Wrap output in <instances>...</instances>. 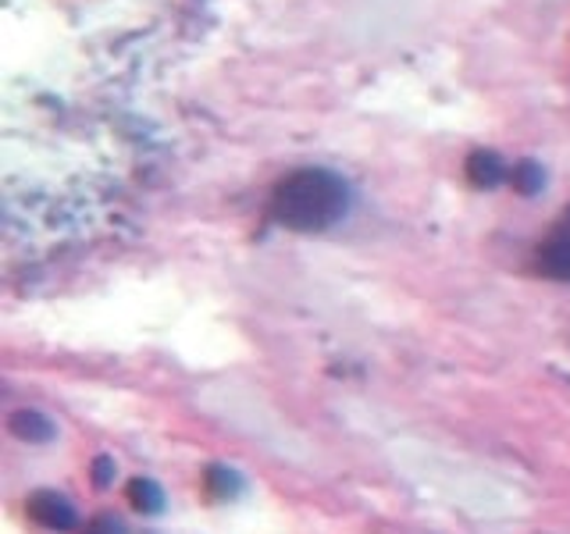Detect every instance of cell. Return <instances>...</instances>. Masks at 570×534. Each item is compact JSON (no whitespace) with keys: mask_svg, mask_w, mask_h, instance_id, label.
<instances>
[{"mask_svg":"<svg viewBox=\"0 0 570 534\" xmlns=\"http://www.w3.org/2000/svg\"><path fill=\"white\" fill-rule=\"evenodd\" d=\"M350 211V185L335 171L299 168L271 193V218L293 232H328Z\"/></svg>","mask_w":570,"mask_h":534,"instance_id":"6da1fadb","label":"cell"},{"mask_svg":"<svg viewBox=\"0 0 570 534\" xmlns=\"http://www.w3.org/2000/svg\"><path fill=\"white\" fill-rule=\"evenodd\" d=\"M25 513L29 521L47 527V531H76L79 527V510L71 507V499L61 496V492H50V488H39V492H33L25 499Z\"/></svg>","mask_w":570,"mask_h":534,"instance_id":"7a4b0ae2","label":"cell"},{"mask_svg":"<svg viewBox=\"0 0 570 534\" xmlns=\"http://www.w3.org/2000/svg\"><path fill=\"white\" fill-rule=\"evenodd\" d=\"M535 268L556 282H570V228H563L560 236H552L549 242H542L535 253Z\"/></svg>","mask_w":570,"mask_h":534,"instance_id":"3957f363","label":"cell"},{"mask_svg":"<svg viewBox=\"0 0 570 534\" xmlns=\"http://www.w3.org/2000/svg\"><path fill=\"white\" fill-rule=\"evenodd\" d=\"M8 431L14 439H22L29 445H43V442H54L57 439V424L50 421L47 413H39V410H14L8 417Z\"/></svg>","mask_w":570,"mask_h":534,"instance_id":"277c9868","label":"cell"},{"mask_svg":"<svg viewBox=\"0 0 570 534\" xmlns=\"http://www.w3.org/2000/svg\"><path fill=\"white\" fill-rule=\"evenodd\" d=\"M510 171L513 168H506V161L495 150H475L467 157V179L475 182L478 190H495L499 182L510 179Z\"/></svg>","mask_w":570,"mask_h":534,"instance_id":"5b68a950","label":"cell"},{"mask_svg":"<svg viewBox=\"0 0 570 534\" xmlns=\"http://www.w3.org/2000/svg\"><path fill=\"white\" fill-rule=\"evenodd\" d=\"M204 488H207V496L210 499H218V502H232L242 496V488H247V481H242V474L232 470V467H225V464H214L207 467L204 474Z\"/></svg>","mask_w":570,"mask_h":534,"instance_id":"8992f818","label":"cell"},{"mask_svg":"<svg viewBox=\"0 0 570 534\" xmlns=\"http://www.w3.org/2000/svg\"><path fill=\"white\" fill-rule=\"evenodd\" d=\"M128 496V507H133L136 513H147V516H157L164 510V492L161 485L150 481V478H133L125 488Z\"/></svg>","mask_w":570,"mask_h":534,"instance_id":"52a82bcc","label":"cell"},{"mask_svg":"<svg viewBox=\"0 0 570 534\" xmlns=\"http://www.w3.org/2000/svg\"><path fill=\"white\" fill-rule=\"evenodd\" d=\"M510 179H513V190H517V193L535 196L542 185H546V171H542L535 161H521V164H513Z\"/></svg>","mask_w":570,"mask_h":534,"instance_id":"ba28073f","label":"cell"},{"mask_svg":"<svg viewBox=\"0 0 570 534\" xmlns=\"http://www.w3.org/2000/svg\"><path fill=\"white\" fill-rule=\"evenodd\" d=\"M82 534H125V524L114 513H96L93 521L82 527Z\"/></svg>","mask_w":570,"mask_h":534,"instance_id":"9c48e42d","label":"cell"},{"mask_svg":"<svg viewBox=\"0 0 570 534\" xmlns=\"http://www.w3.org/2000/svg\"><path fill=\"white\" fill-rule=\"evenodd\" d=\"M114 459L111 456H96L93 459V467H90V474H93V485L96 488H111V481H114Z\"/></svg>","mask_w":570,"mask_h":534,"instance_id":"30bf717a","label":"cell"}]
</instances>
